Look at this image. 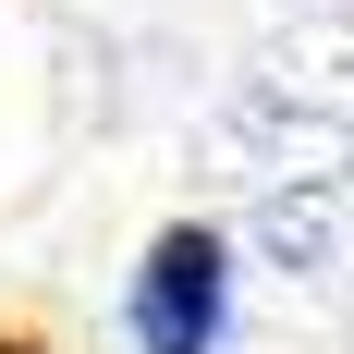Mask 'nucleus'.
Here are the masks:
<instances>
[{
	"instance_id": "f257e3e1",
	"label": "nucleus",
	"mask_w": 354,
	"mask_h": 354,
	"mask_svg": "<svg viewBox=\"0 0 354 354\" xmlns=\"http://www.w3.org/2000/svg\"><path fill=\"white\" fill-rule=\"evenodd\" d=\"M122 342L135 354H220L232 342V245L208 220H171L122 281Z\"/></svg>"
},
{
	"instance_id": "f03ea898",
	"label": "nucleus",
	"mask_w": 354,
	"mask_h": 354,
	"mask_svg": "<svg viewBox=\"0 0 354 354\" xmlns=\"http://www.w3.org/2000/svg\"><path fill=\"white\" fill-rule=\"evenodd\" d=\"M0 354H49V342H25V330H0Z\"/></svg>"
}]
</instances>
